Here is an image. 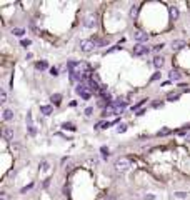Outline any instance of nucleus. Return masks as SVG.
Wrapping results in <instances>:
<instances>
[{
  "label": "nucleus",
  "instance_id": "obj_31",
  "mask_svg": "<svg viewBox=\"0 0 190 200\" xmlns=\"http://www.w3.org/2000/svg\"><path fill=\"white\" fill-rule=\"evenodd\" d=\"M115 50H120V47H110V48H108V50H107V53H110V52H115Z\"/></svg>",
  "mask_w": 190,
  "mask_h": 200
},
{
  "label": "nucleus",
  "instance_id": "obj_11",
  "mask_svg": "<svg viewBox=\"0 0 190 200\" xmlns=\"http://www.w3.org/2000/svg\"><path fill=\"white\" fill-rule=\"evenodd\" d=\"M2 117H4V120H5V122H10L12 118H14V112H12L10 108H5V110H4V113H2Z\"/></svg>",
  "mask_w": 190,
  "mask_h": 200
},
{
  "label": "nucleus",
  "instance_id": "obj_19",
  "mask_svg": "<svg viewBox=\"0 0 190 200\" xmlns=\"http://www.w3.org/2000/svg\"><path fill=\"white\" fill-rule=\"evenodd\" d=\"M52 102H53V103H57V105H58V103H60V100H62V97H60V95H58V93H57V95H52Z\"/></svg>",
  "mask_w": 190,
  "mask_h": 200
},
{
  "label": "nucleus",
  "instance_id": "obj_36",
  "mask_svg": "<svg viewBox=\"0 0 190 200\" xmlns=\"http://www.w3.org/2000/svg\"><path fill=\"white\" fill-rule=\"evenodd\" d=\"M102 154H103V155H105V157H107V155H108V150H107V149H105V147H102Z\"/></svg>",
  "mask_w": 190,
  "mask_h": 200
},
{
  "label": "nucleus",
  "instance_id": "obj_8",
  "mask_svg": "<svg viewBox=\"0 0 190 200\" xmlns=\"http://www.w3.org/2000/svg\"><path fill=\"white\" fill-rule=\"evenodd\" d=\"M165 65V57L164 55H155L154 57V67L155 68H162Z\"/></svg>",
  "mask_w": 190,
  "mask_h": 200
},
{
  "label": "nucleus",
  "instance_id": "obj_7",
  "mask_svg": "<svg viewBox=\"0 0 190 200\" xmlns=\"http://www.w3.org/2000/svg\"><path fill=\"white\" fill-rule=\"evenodd\" d=\"M185 40H180V38H177V40H172V43H170V47L174 48V50H182V48H185Z\"/></svg>",
  "mask_w": 190,
  "mask_h": 200
},
{
  "label": "nucleus",
  "instance_id": "obj_16",
  "mask_svg": "<svg viewBox=\"0 0 190 200\" xmlns=\"http://www.w3.org/2000/svg\"><path fill=\"white\" fill-rule=\"evenodd\" d=\"M27 133H28L30 137H35L37 135V127L35 125H28V127H27Z\"/></svg>",
  "mask_w": 190,
  "mask_h": 200
},
{
  "label": "nucleus",
  "instance_id": "obj_14",
  "mask_svg": "<svg viewBox=\"0 0 190 200\" xmlns=\"http://www.w3.org/2000/svg\"><path fill=\"white\" fill-rule=\"evenodd\" d=\"M179 15H180L179 9L172 5V7H170V19H174V20H177V19H179Z\"/></svg>",
  "mask_w": 190,
  "mask_h": 200
},
{
  "label": "nucleus",
  "instance_id": "obj_29",
  "mask_svg": "<svg viewBox=\"0 0 190 200\" xmlns=\"http://www.w3.org/2000/svg\"><path fill=\"white\" fill-rule=\"evenodd\" d=\"M160 78V73L157 72V73H154V75H152V78H150V82H155V80H159Z\"/></svg>",
  "mask_w": 190,
  "mask_h": 200
},
{
  "label": "nucleus",
  "instance_id": "obj_28",
  "mask_svg": "<svg viewBox=\"0 0 190 200\" xmlns=\"http://www.w3.org/2000/svg\"><path fill=\"white\" fill-rule=\"evenodd\" d=\"M117 130H118V133L125 132V130H127V125H123V123H122V125H118V127H117Z\"/></svg>",
  "mask_w": 190,
  "mask_h": 200
},
{
  "label": "nucleus",
  "instance_id": "obj_33",
  "mask_svg": "<svg viewBox=\"0 0 190 200\" xmlns=\"http://www.w3.org/2000/svg\"><path fill=\"white\" fill-rule=\"evenodd\" d=\"M50 72H52V75H58V68H57V67H53Z\"/></svg>",
  "mask_w": 190,
  "mask_h": 200
},
{
  "label": "nucleus",
  "instance_id": "obj_1",
  "mask_svg": "<svg viewBox=\"0 0 190 200\" xmlns=\"http://www.w3.org/2000/svg\"><path fill=\"white\" fill-rule=\"evenodd\" d=\"M113 169L117 170V172H127L130 169V160L122 157V159H117L113 162Z\"/></svg>",
  "mask_w": 190,
  "mask_h": 200
},
{
  "label": "nucleus",
  "instance_id": "obj_17",
  "mask_svg": "<svg viewBox=\"0 0 190 200\" xmlns=\"http://www.w3.org/2000/svg\"><path fill=\"white\" fill-rule=\"evenodd\" d=\"M95 43H97V47H105L110 43V40L108 38H98V42H95Z\"/></svg>",
  "mask_w": 190,
  "mask_h": 200
},
{
  "label": "nucleus",
  "instance_id": "obj_23",
  "mask_svg": "<svg viewBox=\"0 0 190 200\" xmlns=\"http://www.w3.org/2000/svg\"><path fill=\"white\" fill-rule=\"evenodd\" d=\"M32 189H33V182H30L27 187H23V189H22V194H25L27 190H32Z\"/></svg>",
  "mask_w": 190,
  "mask_h": 200
},
{
  "label": "nucleus",
  "instance_id": "obj_5",
  "mask_svg": "<svg viewBox=\"0 0 190 200\" xmlns=\"http://www.w3.org/2000/svg\"><path fill=\"white\" fill-rule=\"evenodd\" d=\"M150 48L147 45H144V43H135L134 45V55H145V53H149Z\"/></svg>",
  "mask_w": 190,
  "mask_h": 200
},
{
  "label": "nucleus",
  "instance_id": "obj_18",
  "mask_svg": "<svg viewBox=\"0 0 190 200\" xmlns=\"http://www.w3.org/2000/svg\"><path fill=\"white\" fill-rule=\"evenodd\" d=\"M23 28H22V27H17V28H12V33H14V35H23Z\"/></svg>",
  "mask_w": 190,
  "mask_h": 200
},
{
  "label": "nucleus",
  "instance_id": "obj_2",
  "mask_svg": "<svg viewBox=\"0 0 190 200\" xmlns=\"http://www.w3.org/2000/svg\"><path fill=\"white\" fill-rule=\"evenodd\" d=\"M83 27H85V28H93V27H97V15L92 14V12L85 14V17H83Z\"/></svg>",
  "mask_w": 190,
  "mask_h": 200
},
{
  "label": "nucleus",
  "instance_id": "obj_25",
  "mask_svg": "<svg viewBox=\"0 0 190 200\" xmlns=\"http://www.w3.org/2000/svg\"><path fill=\"white\" fill-rule=\"evenodd\" d=\"M20 43H22L23 47H27V45H30V43H32V40H30V38H22Z\"/></svg>",
  "mask_w": 190,
  "mask_h": 200
},
{
  "label": "nucleus",
  "instance_id": "obj_3",
  "mask_svg": "<svg viewBox=\"0 0 190 200\" xmlns=\"http://www.w3.org/2000/svg\"><path fill=\"white\" fill-rule=\"evenodd\" d=\"M95 47H97V43L92 40V38H85V40L80 42V48H82L85 53H90V52L95 50Z\"/></svg>",
  "mask_w": 190,
  "mask_h": 200
},
{
  "label": "nucleus",
  "instance_id": "obj_37",
  "mask_svg": "<svg viewBox=\"0 0 190 200\" xmlns=\"http://www.w3.org/2000/svg\"><path fill=\"white\" fill-rule=\"evenodd\" d=\"M105 200H117V197H113V195H108V197H107Z\"/></svg>",
  "mask_w": 190,
  "mask_h": 200
},
{
  "label": "nucleus",
  "instance_id": "obj_22",
  "mask_svg": "<svg viewBox=\"0 0 190 200\" xmlns=\"http://www.w3.org/2000/svg\"><path fill=\"white\" fill-rule=\"evenodd\" d=\"M157 135H160V137H162V135H169V128H165V127H164V128H160Z\"/></svg>",
  "mask_w": 190,
  "mask_h": 200
},
{
  "label": "nucleus",
  "instance_id": "obj_27",
  "mask_svg": "<svg viewBox=\"0 0 190 200\" xmlns=\"http://www.w3.org/2000/svg\"><path fill=\"white\" fill-rule=\"evenodd\" d=\"M154 199H155L154 194H145L144 195V200H154Z\"/></svg>",
  "mask_w": 190,
  "mask_h": 200
},
{
  "label": "nucleus",
  "instance_id": "obj_20",
  "mask_svg": "<svg viewBox=\"0 0 190 200\" xmlns=\"http://www.w3.org/2000/svg\"><path fill=\"white\" fill-rule=\"evenodd\" d=\"M0 102H2V103L7 102V92H5V90H2V92H0Z\"/></svg>",
  "mask_w": 190,
  "mask_h": 200
},
{
  "label": "nucleus",
  "instance_id": "obj_32",
  "mask_svg": "<svg viewBox=\"0 0 190 200\" xmlns=\"http://www.w3.org/2000/svg\"><path fill=\"white\" fill-rule=\"evenodd\" d=\"M48 185H50V179H45L43 180V189H47Z\"/></svg>",
  "mask_w": 190,
  "mask_h": 200
},
{
  "label": "nucleus",
  "instance_id": "obj_6",
  "mask_svg": "<svg viewBox=\"0 0 190 200\" xmlns=\"http://www.w3.org/2000/svg\"><path fill=\"white\" fill-rule=\"evenodd\" d=\"M2 137H4L7 142H12L14 137H15V130H14L12 127H4L2 128Z\"/></svg>",
  "mask_w": 190,
  "mask_h": 200
},
{
  "label": "nucleus",
  "instance_id": "obj_12",
  "mask_svg": "<svg viewBox=\"0 0 190 200\" xmlns=\"http://www.w3.org/2000/svg\"><path fill=\"white\" fill-rule=\"evenodd\" d=\"M35 68H37V70H47V68H48V62H47V60L37 62V63H35Z\"/></svg>",
  "mask_w": 190,
  "mask_h": 200
},
{
  "label": "nucleus",
  "instance_id": "obj_9",
  "mask_svg": "<svg viewBox=\"0 0 190 200\" xmlns=\"http://www.w3.org/2000/svg\"><path fill=\"white\" fill-rule=\"evenodd\" d=\"M169 78H170V82L180 80V78H182V73H180L179 70H170V72H169Z\"/></svg>",
  "mask_w": 190,
  "mask_h": 200
},
{
  "label": "nucleus",
  "instance_id": "obj_26",
  "mask_svg": "<svg viewBox=\"0 0 190 200\" xmlns=\"http://www.w3.org/2000/svg\"><path fill=\"white\" fill-rule=\"evenodd\" d=\"M162 107H164V102H160V100L154 102V108H162Z\"/></svg>",
  "mask_w": 190,
  "mask_h": 200
},
{
  "label": "nucleus",
  "instance_id": "obj_38",
  "mask_svg": "<svg viewBox=\"0 0 190 200\" xmlns=\"http://www.w3.org/2000/svg\"><path fill=\"white\" fill-rule=\"evenodd\" d=\"M0 200H7V195H5V194H2V195H0Z\"/></svg>",
  "mask_w": 190,
  "mask_h": 200
},
{
  "label": "nucleus",
  "instance_id": "obj_4",
  "mask_svg": "<svg viewBox=\"0 0 190 200\" xmlns=\"http://www.w3.org/2000/svg\"><path fill=\"white\" fill-rule=\"evenodd\" d=\"M134 38L139 42V43H145V42L149 40V33L144 32L142 28H135L134 30Z\"/></svg>",
  "mask_w": 190,
  "mask_h": 200
},
{
  "label": "nucleus",
  "instance_id": "obj_15",
  "mask_svg": "<svg viewBox=\"0 0 190 200\" xmlns=\"http://www.w3.org/2000/svg\"><path fill=\"white\" fill-rule=\"evenodd\" d=\"M130 17H132V19H137V17H139V5H132V9H130Z\"/></svg>",
  "mask_w": 190,
  "mask_h": 200
},
{
  "label": "nucleus",
  "instance_id": "obj_24",
  "mask_svg": "<svg viewBox=\"0 0 190 200\" xmlns=\"http://www.w3.org/2000/svg\"><path fill=\"white\" fill-rule=\"evenodd\" d=\"M144 103H145V100H140V102H139V103H135L134 107H132V110H139V108H140V107H142V105H144Z\"/></svg>",
  "mask_w": 190,
  "mask_h": 200
},
{
  "label": "nucleus",
  "instance_id": "obj_13",
  "mask_svg": "<svg viewBox=\"0 0 190 200\" xmlns=\"http://www.w3.org/2000/svg\"><path fill=\"white\" fill-rule=\"evenodd\" d=\"M174 197L175 199H179V200H184V199H190V194L189 192H175Z\"/></svg>",
  "mask_w": 190,
  "mask_h": 200
},
{
  "label": "nucleus",
  "instance_id": "obj_39",
  "mask_svg": "<svg viewBox=\"0 0 190 200\" xmlns=\"http://www.w3.org/2000/svg\"><path fill=\"white\" fill-rule=\"evenodd\" d=\"M185 140H187V144H190V133L187 135V137H185Z\"/></svg>",
  "mask_w": 190,
  "mask_h": 200
},
{
  "label": "nucleus",
  "instance_id": "obj_10",
  "mask_svg": "<svg viewBox=\"0 0 190 200\" xmlns=\"http://www.w3.org/2000/svg\"><path fill=\"white\" fill-rule=\"evenodd\" d=\"M52 112H53V107H52V105H42L40 107L42 115H52Z\"/></svg>",
  "mask_w": 190,
  "mask_h": 200
},
{
  "label": "nucleus",
  "instance_id": "obj_21",
  "mask_svg": "<svg viewBox=\"0 0 190 200\" xmlns=\"http://www.w3.org/2000/svg\"><path fill=\"white\" fill-rule=\"evenodd\" d=\"M38 169H40V172H47V170H48V164H47V162H42Z\"/></svg>",
  "mask_w": 190,
  "mask_h": 200
},
{
  "label": "nucleus",
  "instance_id": "obj_34",
  "mask_svg": "<svg viewBox=\"0 0 190 200\" xmlns=\"http://www.w3.org/2000/svg\"><path fill=\"white\" fill-rule=\"evenodd\" d=\"M162 48H164V43H159V45L154 47V50H162Z\"/></svg>",
  "mask_w": 190,
  "mask_h": 200
},
{
  "label": "nucleus",
  "instance_id": "obj_30",
  "mask_svg": "<svg viewBox=\"0 0 190 200\" xmlns=\"http://www.w3.org/2000/svg\"><path fill=\"white\" fill-rule=\"evenodd\" d=\"M180 98V95H177V93H175V95H169V100L170 102H174V100H179Z\"/></svg>",
  "mask_w": 190,
  "mask_h": 200
},
{
  "label": "nucleus",
  "instance_id": "obj_35",
  "mask_svg": "<svg viewBox=\"0 0 190 200\" xmlns=\"http://www.w3.org/2000/svg\"><path fill=\"white\" fill-rule=\"evenodd\" d=\"M93 110H92V107H88V108H85V113H87V115H90V113H92Z\"/></svg>",
  "mask_w": 190,
  "mask_h": 200
}]
</instances>
